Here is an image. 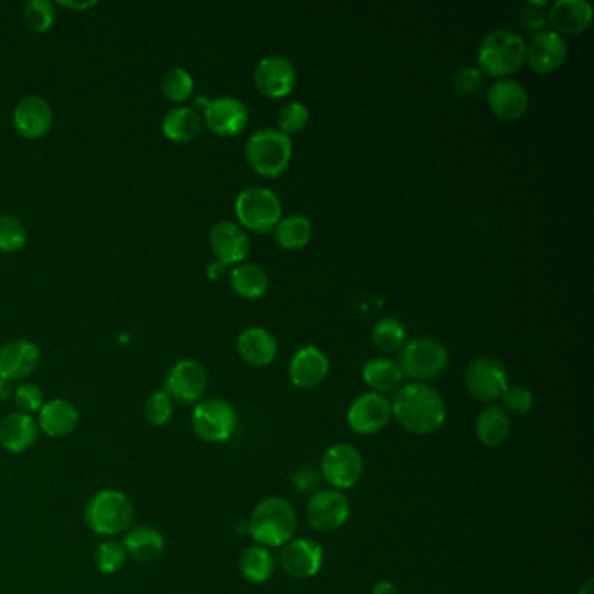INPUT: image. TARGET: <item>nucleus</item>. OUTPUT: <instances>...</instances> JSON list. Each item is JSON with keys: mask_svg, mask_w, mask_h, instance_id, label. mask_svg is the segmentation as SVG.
<instances>
[{"mask_svg": "<svg viewBox=\"0 0 594 594\" xmlns=\"http://www.w3.org/2000/svg\"><path fill=\"white\" fill-rule=\"evenodd\" d=\"M391 408L399 426L413 434H431L445 424V399L431 385L420 382L401 385L394 392Z\"/></svg>", "mask_w": 594, "mask_h": 594, "instance_id": "nucleus-1", "label": "nucleus"}, {"mask_svg": "<svg viewBox=\"0 0 594 594\" xmlns=\"http://www.w3.org/2000/svg\"><path fill=\"white\" fill-rule=\"evenodd\" d=\"M297 511L283 497L260 500L248 520V534L258 546L283 547L297 532Z\"/></svg>", "mask_w": 594, "mask_h": 594, "instance_id": "nucleus-2", "label": "nucleus"}, {"mask_svg": "<svg viewBox=\"0 0 594 594\" xmlns=\"http://www.w3.org/2000/svg\"><path fill=\"white\" fill-rule=\"evenodd\" d=\"M84 520L91 532L102 537H115L126 534L133 520L135 507L128 495L119 490H100L96 492L86 504Z\"/></svg>", "mask_w": 594, "mask_h": 594, "instance_id": "nucleus-3", "label": "nucleus"}, {"mask_svg": "<svg viewBox=\"0 0 594 594\" xmlns=\"http://www.w3.org/2000/svg\"><path fill=\"white\" fill-rule=\"evenodd\" d=\"M527 61V44L511 30H493L478 48V63L485 74L507 79Z\"/></svg>", "mask_w": 594, "mask_h": 594, "instance_id": "nucleus-4", "label": "nucleus"}, {"mask_svg": "<svg viewBox=\"0 0 594 594\" xmlns=\"http://www.w3.org/2000/svg\"><path fill=\"white\" fill-rule=\"evenodd\" d=\"M246 161L257 175L277 178L288 169L293 154L290 136L279 129H260L246 142Z\"/></svg>", "mask_w": 594, "mask_h": 594, "instance_id": "nucleus-5", "label": "nucleus"}, {"mask_svg": "<svg viewBox=\"0 0 594 594\" xmlns=\"http://www.w3.org/2000/svg\"><path fill=\"white\" fill-rule=\"evenodd\" d=\"M398 365L405 377L412 378L413 382L426 384L445 372L448 351L438 340L415 338L401 349Z\"/></svg>", "mask_w": 594, "mask_h": 594, "instance_id": "nucleus-6", "label": "nucleus"}, {"mask_svg": "<svg viewBox=\"0 0 594 594\" xmlns=\"http://www.w3.org/2000/svg\"><path fill=\"white\" fill-rule=\"evenodd\" d=\"M281 203L272 190L264 187H250L243 190L236 199V216L246 229L269 234L274 232L281 220Z\"/></svg>", "mask_w": 594, "mask_h": 594, "instance_id": "nucleus-7", "label": "nucleus"}, {"mask_svg": "<svg viewBox=\"0 0 594 594\" xmlns=\"http://www.w3.org/2000/svg\"><path fill=\"white\" fill-rule=\"evenodd\" d=\"M237 427V413L229 401L222 398L203 399L192 412V429L206 443L229 441Z\"/></svg>", "mask_w": 594, "mask_h": 594, "instance_id": "nucleus-8", "label": "nucleus"}, {"mask_svg": "<svg viewBox=\"0 0 594 594\" xmlns=\"http://www.w3.org/2000/svg\"><path fill=\"white\" fill-rule=\"evenodd\" d=\"M365 471V460L356 446L338 443L324 452L321 473L335 490H347L358 485Z\"/></svg>", "mask_w": 594, "mask_h": 594, "instance_id": "nucleus-9", "label": "nucleus"}, {"mask_svg": "<svg viewBox=\"0 0 594 594\" xmlns=\"http://www.w3.org/2000/svg\"><path fill=\"white\" fill-rule=\"evenodd\" d=\"M307 523L321 534L337 532L351 516V502L340 490H319L307 504Z\"/></svg>", "mask_w": 594, "mask_h": 594, "instance_id": "nucleus-10", "label": "nucleus"}, {"mask_svg": "<svg viewBox=\"0 0 594 594\" xmlns=\"http://www.w3.org/2000/svg\"><path fill=\"white\" fill-rule=\"evenodd\" d=\"M509 385L506 368L493 358H476L466 370V387L473 398L492 405L502 398Z\"/></svg>", "mask_w": 594, "mask_h": 594, "instance_id": "nucleus-11", "label": "nucleus"}, {"mask_svg": "<svg viewBox=\"0 0 594 594\" xmlns=\"http://www.w3.org/2000/svg\"><path fill=\"white\" fill-rule=\"evenodd\" d=\"M253 82L260 95L281 100L291 95L297 86V68L284 56H267L255 68Z\"/></svg>", "mask_w": 594, "mask_h": 594, "instance_id": "nucleus-12", "label": "nucleus"}, {"mask_svg": "<svg viewBox=\"0 0 594 594\" xmlns=\"http://www.w3.org/2000/svg\"><path fill=\"white\" fill-rule=\"evenodd\" d=\"M392 419L391 401L377 394L366 392L352 401L347 412V422L352 431L361 436H373L384 431Z\"/></svg>", "mask_w": 594, "mask_h": 594, "instance_id": "nucleus-13", "label": "nucleus"}, {"mask_svg": "<svg viewBox=\"0 0 594 594\" xmlns=\"http://www.w3.org/2000/svg\"><path fill=\"white\" fill-rule=\"evenodd\" d=\"M208 389V372L201 363L194 359L178 361L164 384V392L169 398L180 403H196L203 398Z\"/></svg>", "mask_w": 594, "mask_h": 594, "instance_id": "nucleus-14", "label": "nucleus"}, {"mask_svg": "<svg viewBox=\"0 0 594 594\" xmlns=\"http://www.w3.org/2000/svg\"><path fill=\"white\" fill-rule=\"evenodd\" d=\"M250 114L243 102L232 96H220L204 105V122L211 133L222 138H232L243 133Z\"/></svg>", "mask_w": 594, "mask_h": 594, "instance_id": "nucleus-15", "label": "nucleus"}, {"mask_svg": "<svg viewBox=\"0 0 594 594\" xmlns=\"http://www.w3.org/2000/svg\"><path fill=\"white\" fill-rule=\"evenodd\" d=\"M324 551L316 540L291 539L281 551V567L293 579H311L323 568Z\"/></svg>", "mask_w": 594, "mask_h": 594, "instance_id": "nucleus-16", "label": "nucleus"}, {"mask_svg": "<svg viewBox=\"0 0 594 594\" xmlns=\"http://www.w3.org/2000/svg\"><path fill=\"white\" fill-rule=\"evenodd\" d=\"M41 365V351L30 340H11L0 347V378L20 382L34 375Z\"/></svg>", "mask_w": 594, "mask_h": 594, "instance_id": "nucleus-17", "label": "nucleus"}, {"mask_svg": "<svg viewBox=\"0 0 594 594\" xmlns=\"http://www.w3.org/2000/svg\"><path fill=\"white\" fill-rule=\"evenodd\" d=\"M567 42L553 30H544L535 35L527 46L528 67L535 74H554L567 61Z\"/></svg>", "mask_w": 594, "mask_h": 594, "instance_id": "nucleus-18", "label": "nucleus"}, {"mask_svg": "<svg viewBox=\"0 0 594 594\" xmlns=\"http://www.w3.org/2000/svg\"><path fill=\"white\" fill-rule=\"evenodd\" d=\"M210 246L218 264H241L250 253V239L237 223L218 222L210 232Z\"/></svg>", "mask_w": 594, "mask_h": 594, "instance_id": "nucleus-19", "label": "nucleus"}, {"mask_svg": "<svg viewBox=\"0 0 594 594\" xmlns=\"http://www.w3.org/2000/svg\"><path fill=\"white\" fill-rule=\"evenodd\" d=\"M13 124L23 138L39 140L51 131L53 108L39 96H25L14 108Z\"/></svg>", "mask_w": 594, "mask_h": 594, "instance_id": "nucleus-20", "label": "nucleus"}, {"mask_svg": "<svg viewBox=\"0 0 594 594\" xmlns=\"http://www.w3.org/2000/svg\"><path fill=\"white\" fill-rule=\"evenodd\" d=\"M328 372H330V359L314 345L302 347L291 359V384L302 391H309L323 384L324 378L328 377Z\"/></svg>", "mask_w": 594, "mask_h": 594, "instance_id": "nucleus-21", "label": "nucleus"}, {"mask_svg": "<svg viewBox=\"0 0 594 594\" xmlns=\"http://www.w3.org/2000/svg\"><path fill=\"white\" fill-rule=\"evenodd\" d=\"M593 21V6L586 0H558L547 7V25L561 35H579Z\"/></svg>", "mask_w": 594, "mask_h": 594, "instance_id": "nucleus-22", "label": "nucleus"}, {"mask_svg": "<svg viewBox=\"0 0 594 594\" xmlns=\"http://www.w3.org/2000/svg\"><path fill=\"white\" fill-rule=\"evenodd\" d=\"M488 107L502 121H518L528 110L527 89L513 79H500L488 89Z\"/></svg>", "mask_w": 594, "mask_h": 594, "instance_id": "nucleus-23", "label": "nucleus"}, {"mask_svg": "<svg viewBox=\"0 0 594 594\" xmlns=\"http://www.w3.org/2000/svg\"><path fill=\"white\" fill-rule=\"evenodd\" d=\"M39 438L37 420L28 413L16 412L0 422V446L9 453L30 450Z\"/></svg>", "mask_w": 594, "mask_h": 594, "instance_id": "nucleus-24", "label": "nucleus"}, {"mask_svg": "<svg viewBox=\"0 0 594 594\" xmlns=\"http://www.w3.org/2000/svg\"><path fill=\"white\" fill-rule=\"evenodd\" d=\"M79 410L77 406L68 399H51L44 403L39 410V422L37 426L48 434L49 438H65L79 426Z\"/></svg>", "mask_w": 594, "mask_h": 594, "instance_id": "nucleus-25", "label": "nucleus"}, {"mask_svg": "<svg viewBox=\"0 0 594 594\" xmlns=\"http://www.w3.org/2000/svg\"><path fill=\"white\" fill-rule=\"evenodd\" d=\"M237 352L246 365L265 368L277 358V340L265 328H248L237 338Z\"/></svg>", "mask_w": 594, "mask_h": 594, "instance_id": "nucleus-26", "label": "nucleus"}, {"mask_svg": "<svg viewBox=\"0 0 594 594\" xmlns=\"http://www.w3.org/2000/svg\"><path fill=\"white\" fill-rule=\"evenodd\" d=\"M122 546L126 549L129 558H133L142 565H150L161 558L166 542L157 528L140 525V527L129 528L122 539Z\"/></svg>", "mask_w": 594, "mask_h": 594, "instance_id": "nucleus-27", "label": "nucleus"}, {"mask_svg": "<svg viewBox=\"0 0 594 594\" xmlns=\"http://www.w3.org/2000/svg\"><path fill=\"white\" fill-rule=\"evenodd\" d=\"M365 384L377 394H394L401 385L405 384V375L398 363L387 358H375L366 363L363 368Z\"/></svg>", "mask_w": 594, "mask_h": 594, "instance_id": "nucleus-28", "label": "nucleus"}, {"mask_svg": "<svg viewBox=\"0 0 594 594\" xmlns=\"http://www.w3.org/2000/svg\"><path fill=\"white\" fill-rule=\"evenodd\" d=\"M203 128V119L194 108L178 107L164 115L162 133L175 143H189L196 140Z\"/></svg>", "mask_w": 594, "mask_h": 594, "instance_id": "nucleus-29", "label": "nucleus"}, {"mask_svg": "<svg viewBox=\"0 0 594 594\" xmlns=\"http://www.w3.org/2000/svg\"><path fill=\"white\" fill-rule=\"evenodd\" d=\"M511 434V417L502 406L490 405L476 419V436L485 446H500Z\"/></svg>", "mask_w": 594, "mask_h": 594, "instance_id": "nucleus-30", "label": "nucleus"}, {"mask_svg": "<svg viewBox=\"0 0 594 594\" xmlns=\"http://www.w3.org/2000/svg\"><path fill=\"white\" fill-rule=\"evenodd\" d=\"M230 284L239 297L257 300L269 291V276L260 265L241 264L232 269Z\"/></svg>", "mask_w": 594, "mask_h": 594, "instance_id": "nucleus-31", "label": "nucleus"}, {"mask_svg": "<svg viewBox=\"0 0 594 594\" xmlns=\"http://www.w3.org/2000/svg\"><path fill=\"white\" fill-rule=\"evenodd\" d=\"M312 223L302 215H291L281 218L274 229L277 244L284 250H302L312 239Z\"/></svg>", "mask_w": 594, "mask_h": 594, "instance_id": "nucleus-32", "label": "nucleus"}, {"mask_svg": "<svg viewBox=\"0 0 594 594\" xmlns=\"http://www.w3.org/2000/svg\"><path fill=\"white\" fill-rule=\"evenodd\" d=\"M239 570L246 581L264 584L274 574V558L267 547H246L239 556Z\"/></svg>", "mask_w": 594, "mask_h": 594, "instance_id": "nucleus-33", "label": "nucleus"}, {"mask_svg": "<svg viewBox=\"0 0 594 594\" xmlns=\"http://www.w3.org/2000/svg\"><path fill=\"white\" fill-rule=\"evenodd\" d=\"M372 342L378 351L389 354L401 351L406 344L405 326L396 318L378 319L377 323L373 324Z\"/></svg>", "mask_w": 594, "mask_h": 594, "instance_id": "nucleus-34", "label": "nucleus"}, {"mask_svg": "<svg viewBox=\"0 0 594 594\" xmlns=\"http://www.w3.org/2000/svg\"><path fill=\"white\" fill-rule=\"evenodd\" d=\"M161 88L169 102H185L194 93V79L185 68H169L162 77Z\"/></svg>", "mask_w": 594, "mask_h": 594, "instance_id": "nucleus-35", "label": "nucleus"}, {"mask_svg": "<svg viewBox=\"0 0 594 594\" xmlns=\"http://www.w3.org/2000/svg\"><path fill=\"white\" fill-rule=\"evenodd\" d=\"M126 560H128V553L119 540H103L102 544L96 547L95 565L98 572L102 574H117L126 565Z\"/></svg>", "mask_w": 594, "mask_h": 594, "instance_id": "nucleus-36", "label": "nucleus"}, {"mask_svg": "<svg viewBox=\"0 0 594 594\" xmlns=\"http://www.w3.org/2000/svg\"><path fill=\"white\" fill-rule=\"evenodd\" d=\"M23 20L32 32L44 34L51 30L56 21V7L49 0H32L25 6Z\"/></svg>", "mask_w": 594, "mask_h": 594, "instance_id": "nucleus-37", "label": "nucleus"}, {"mask_svg": "<svg viewBox=\"0 0 594 594\" xmlns=\"http://www.w3.org/2000/svg\"><path fill=\"white\" fill-rule=\"evenodd\" d=\"M27 244V230L11 215H0V251L14 253Z\"/></svg>", "mask_w": 594, "mask_h": 594, "instance_id": "nucleus-38", "label": "nucleus"}, {"mask_svg": "<svg viewBox=\"0 0 594 594\" xmlns=\"http://www.w3.org/2000/svg\"><path fill=\"white\" fill-rule=\"evenodd\" d=\"M309 119L311 114L304 103L291 102L281 108V112L277 115V126L283 135H295L309 124Z\"/></svg>", "mask_w": 594, "mask_h": 594, "instance_id": "nucleus-39", "label": "nucleus"}, {"mask_svg": "<svg viewBox=\"0 0 594 594\" xmlns=\"http://www.w3.org/2000/svg\"><path fill=\"white\" fill-rule=\"evenodd\" d=\"M502 408L511 415H527L534 408V394L525 385H507L506 392L502 394Z\"/></svg>", "mask_w": 594, "mask_h": 594, "instance_id": "nucleus-40", "label": "nucleus"}, {"mask_svg": "<svg viewBox=\"0 0 594 594\" xmlns=\"http://www.w3.org/2000/svg\"><path fill=\"white\" fill-rule=\"evenodd\" d=\"M143 412H145V419L149 420L152 426H164L173 415V399L169 398L164 391L154 392L147 399Z\"/></svg>", "mask_w": 594, "mask_h": 594, "instance_id": "nucleus-41", "label": "nucleus"}, {"mask_svg": "<svg viewBox=\"0 0 594 594\" xmlns=\"http://www.w3.org/2000/svg\"><path fill=\"white\" fill-rule=\"evenodd\" d=\"M14 403L20 408V412H39L44 406V392L37 384H21L14 389Z\"/></svg>", "mask_w": 594, "mask_h": 594, "instance_id": "nucleus-42", "label": "nucleus"}, {"mask_svg": "<svg viewBox=\"0 0 594 594\" xmlns=\"http://www.w3.org/2000/svg\"><path fill=\"white\" fill-rule=\"evenodd\" d=\"M483 82L481 70L474 67H464L457 70L453 77V88L459 95H474Z\"/></svg>", "mask_w": 594, "mask_h": 594, "instance_id": "nucleus-43", "label": "nucleus"}, {"mask_svg": "<svg viewBox=\"0 0 594 594\" xmlns=\"http://www.w3.org/2000/svg\"><path fill=\"white\" fill-rule=\"evenodd\" d=\"M547 2H528L521 13V23L532 32H544L547 27Z\"/></svg>", "mask_w": 594, "mask_h": 594, "instance_id": "nucleus-44", "label": "nucleus"}, {"mask_svg": "<svg viewBox=\"0 0 594 594\" xmlns=\"http://www.w3.org/2000/svg\"><path fill=\"white\" fill-rule=\"evenodd\" d=\"M293 485L297 486L298 492H311L318 485V474L311 469H300L293 476Z\"/></svg>", "mask_w": 594, "mask_h": 594, "instance_id": "nucleus-45", "label": "nucleus"}, {"mask_svg": "<svg viewBox=\"0 0 594 594\" xmlns=\"http://www.w3.org/2000/svg\"><path fill=\"white\" fill-rule=\"evenodd\" d=\"M372 594H399V588L391 581H378L373 586Z\"/></svg>", "mask_w": 594, "mask_h": 594, "instance_id": "nucleus-46", "label": "nucleus"}, {"mask_svg": "<svg viewBox=\"0 0 594 594\" xmlns=\"http://www.w3.org/2000/svg\"><path fill=\"white\" fill-rule=\"evenodd\" d=\"M14 396V382L0 378V401H7Z\"/></svg>", "mask_w": 594, "mask_h": 594, "instance_id": "nucleus-47", "label": "nucleus"}, {"mask_svg": "<svg viewBox=\"0 0 594 594\" xmlns=\"http://www.w3.org/2000/svg\"><path fill=\"white\" fill-rule=\"evenodd\" d=\"M223 272H225V265L218 264V262H216V264L210 265V269H208V276H210L213 281H218V279L223 276Z\"/></svg>", "mask_w": 594, "mask_h": 594, "instance_id": "nucleus-48", "label": "nucleus"}, {"mask_svg": "<svg viewBox=\"0 0 594 594\" xmlns=\"http://www.w3.org/2000/svg\"><path fill=\"white\" fill-rule=\"evenodd\" d=\"M61 6L70 7V9H88V7L96 6V2H60Z\"/></svg>", "mask_w": 594, "mask_h": 594, "instance_id": "nucleus-49", "label": "nucleus"}, {"mask_svg": "<svg viewBox=\"0 0 594 594\" xmlns=\"http://www.w3.org/2000/svg\"><path fill=\"white\" fill-rule=\"evenodd\" d=\"M579 594H594L593 579H588V581L582 584L581 589H579Z\"/></svg>", "mask_w": 594, "mask_h": 594, "instance_id": "nucleus-50", "label": "nucleus"}]
</instances>
